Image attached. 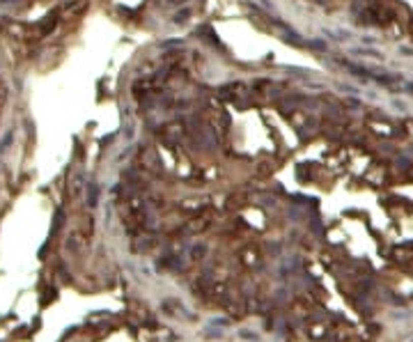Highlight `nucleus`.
I'll return each mask as SVG.
<instances>
[{
	"instance_id": "obj_5",
	"label": "nucleus",
	"mask_w": 413,
	"mask_h": 342,
	"mask_svg": "<svg viewBox=\"0 0 413 342\" xmlns=\"http://www.w3.org/2000/svg\"><path fill=\"white\" fill-rule=\"evenodd\" d=\"M0 3H7V0H0Z\"/></svg>"
},
{
	"instance_id": "obj_2",
	"label": "nucleus",
	"mask_w": 413,
	"mask_h": 342,
	"mask_svg": "<svg viewBox=\"0 0 413 342\" xmlns=\"http://www.w3.org/2000/svg\"><path fill=\"white\" fill-rule=\"evenodd\" d=\"M87 193H90L87 204H90V207H96V186L94 184H87Z\"/></svg>"
},
{
	"instance_id": "obj_3",
	"label": "nucleus",
	"mask_w": 413,
	"mask_h": 342,
	"mask_svg": "<svg viewBox=\"0 0 413 342\" xmlns=\"http://www.w3.org/2000/svg\"><path fill=\"white\" fill-rule=\"evenodd\" d=\"M186 16H188V10H184L182 12V14H179V12H177V14H174V23H184V21H186Z\"/></svg>"
},
{
	"instance_id": "obj_1",
	"label": "nucleus",
	"mask_w": 413,
	"mask_h": 342,
	"mask_svg": "<svg viewBox=\"0 0 413 342\" xmlns=\"http://www.w3.org/2000/svg\"><path fill=\"white\" fill-rule=\"evenodd\" d=\"M55 23H58V16H55V14H50V16H46V21H44V25H41V35H48V33H53V28H55Z\"/></svg>"
},
{
	"instance_id": "obj_4",
	"label": "nucleus",
	"mask_w": 413,
	"mask_h": 342,
	"mask_svg": "<svg viewBox=\"0 0 413 342\" xmlns=\"http://www.w3.org/2000/svg\"><path fill=\"white\" fill-rule=\"evenodd\" d=\"M188 0H168V5H186Z\"/></svg>"
}]
</instances>
